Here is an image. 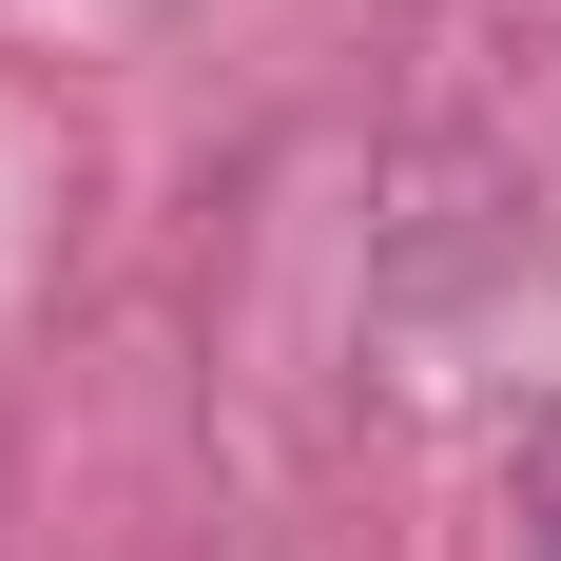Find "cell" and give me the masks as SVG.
Listing matches in <instances>:
<instances>
[{
  "mask_svg": "<svg viewBox=\"0 0 561 561\" xmlns=\"http://www.w3.org/2000/svg\"><path fill=\"white\" fill-rule=\"evenodd\" d=\"M542 561H561V523H542Z\"/></svg>",
  "mask_w": 561,
  "mask_h": 561,
  "instance_id": "6da1fadb",
  "label": "cell"
}]
</instances>
